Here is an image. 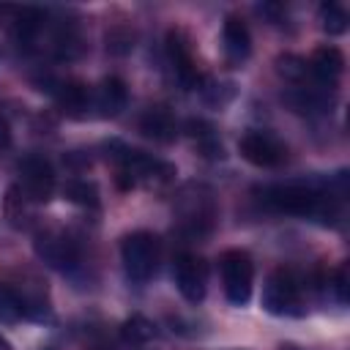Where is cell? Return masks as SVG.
<instances>
[{
	"label": "cell",
	"mask_w": 350,
	"mask_h": 350,
	"mask_svg": "<svg viewBox=\"0 0 350 350\" xmlns=\"http://www.w3.org/2000/svg\"><path fill=\"white\" fill-rule=\"evenodd\" d=\"M115 159V172H118V183L123 189H134V186H142V189H153V191H164L178 170L170 164V161H161V159H153L142 150H131V148H120V153H112Z\"/></svg>",
	"instance_id": "obj_1"
},
{
	"label": "cell",
	"mask_w": 350,
	"mask_h": 350,
	"mask_svg": "<svg viewBox=\"0 0 350 350\" xmlns=\"http://www.w3.org/2000/svg\"><path fill=\"white\" fill-rule=\"evenodd\" d=\"M260 202L276 213H290V216H314V219H325L331 213V200L328 194L312 189V186H301V183H276V186H265L257 191Z\"/></svg>",
	"instance_id": "obj_2"
},
{
	"label": "cell",
	"mask_w": 350,
	"mask_h": 350,
	"mask_svg": "<svg viewBox=\"0 0 350 350\" xmlns=\"http://www.w3.org/2000/svg\"><path fill=\"white\" fill-rule=\"evenodd\" d=\"M262 306L276 317L304 314V284L290 268H276L262 284Z\"/></svg>",
	"instance_id": "obj_3"
},
{
	"label": "cell",
	"mask_w": 350,
	"mask_h": 350,
	"mask_svg": "<svg viewBox=\"0 0 350 350\" xmlns=\"http://www.w3.org/2000/svg\"><path fill=\"white\" fill-rule=\"evenodd\" d=\"M120 260L131 282H148L159 268V238L145 230L129 232L120 241Z\"/></svg>",
	"instance_id": "obj_4"
},
{
	"label": "cell",
	"mask_w": 350,
	"mask_h": 350,
	"mask_svg": "<svg viewBox=\"0 0 350 350\" xmlns=\"http://www.w3.org/2000/svg\"><path fill=\"white\" fill-rule=\"evenodd\" d=\"M175 211H178V221L189 235H205L213 227L216 219V202L211 189L189 183L178 200H175Z\"/></svg>",
	"instance_id": "obj_5"
},
{
	"label": "cell",
	"mask_w": 350,
	"mask_h": 350,
	"mask_svg": "<svg viewBox=\"0 0 350 350\" xmlns=\"http://www.w3.org/2000/svg\"><path fill=\"white\" fill-rule=\"evenodd\" d=\"M221 268V284L224 295L232 306H243L252 298V284H254V262L246 252L241 249H227L219 260Z\"/></svg>",
	"instance_id": "obj_6"
},
{
	"label": "cell",
	"mask_w": 350,
	"mask_h": 350,
	"mask_svg": "<svg viewBox=\"0 0 350 350\" xmlns=\"http://www.w3.org/2000/svg\"><path fill=\"white\" fill-rule=\"evenodd\" d=\"M19 191L33 205H44V202L52 200V194H55V170L44 156L30 153L19 161Z\"/></svg>",
	"instance_id": "obj_7"
},
{
	"label": "cell",
	"mask_w": 350,
	"mask_h": 350,
	"mask_svg": "<svg viewBox=\"0 0 350 350\" xmlns=\"http://www.w3.org/2000/svg\"><path fill=\"white\" fill-rule=\"evenodd\" d=\"M241 156L254 167H282L287 161V145L271 131H246L238 142Z\"/></svg>",
	"instance_id": "obj_8"
},
{
	"label": "cell",
	"mask_w": 350,
	"mask_h": 350,
	"mask_svg": "<svg viewBox=\"0 0 350 350\" xmlns=\"http://www.w3.org/2000/svg\"><path fill=\"white\" fill-rule=\"evenodd\" d=\"M36 254L55 268H74L79 262V249L71 235H66L57 227H44L36 232Z\"/></svg>",
	"instance_id": "obj_9"
},
{
	"label": "cell",
	"mask_w": 350,
	"mask_h": 350,
	"mask_svg": "<svg viewBox=\"0 0 350 350\" xmlns=\"http://www.w3.org/2000/svg\"><path fill=\"white\" fill-rule=\"evenodd\" d=\"M167 55H170V63L178 74V79L186 85V88H197L202 74H200V66H197V57H194V44H191V36L183 30V27H172L167 33Z\"/></svg>",
	"instance_id": "obj_10"
},
{
	"label": "cell",
	"mask_w": 350,
	"mask_h": 350,
	"mask_svg": "<svg viewBox=\"0 0 350 350\" xmlns=\"http://www.w3.org/2000/svg\"><path fill=\"white\" fill-rule=\"evenodd\" d=\"M175 287L189 304H200L208 287V265L197 254H180L175 260Z\"/></svg>",
	"instance_id": "obj_11"
},
{
	"label": "cell",
	"mask_w": 350,
	"mask_h": 350,
	"mask_svg": "<svg viewBox=\"0 0 350 350\" xmlns=\"http://www.w3.org/2000/svg\"><path fill=\"white\" fill-rule=\"evenodd\" d=\"M0 14L8 16L5 27L19 46L22 44L27 46L30 41H36V36L44 25V14L38 8H27V5H0Z\"/></svg>",
	"instance_id": "obj_12"
},
{
	"label": "cell",
	"mask_w": 350,
	"mask_h": 350,
	"mask_svg": "<svg viewBox=\"0 0 350 350\" xmlns=\"http://www.w3.org/2000/svg\"><path fill=\"white\" fill-rule=\"evenodd\" d=\"M306 68H309V74H312L320 85L331 88V85L342 77V71H345V55H342L339 46H334V44H323V46H317V49L312 52Z\"/></svg>",
	"instance_id": "obj_13"
},
{
	"label": "cell",
	"mask_w": 350,
	"mask_h": 350,
	"mask_svg": "<svg viewBox=\"0 0 350 350\" xmlns=\"http://www.w3.org/2000/svg\"><path fill=\"white\" fill-rule=\"evenodd\" d=\"M129 101V90L126 82L120 77H107L96 85V90L90 93V104L98 109L101 118H115L120 115V109H126Z\"/></svg>",
	"instance_id": "obj_14"
},
{
	"label": "cell",
	"mask_w": 350,
	"mask_h": 350,
	"mask_svg": "<svg viewBox=\"0 0 350 350\" xmlns=\"http://www.w3.org/2000/svg\"><path fill=\"white\" fill-rule=\"evenodd\" d=\"M221 41H224V55L232 66H241L249 55H252V36H249V27L241 16L230 14L221 25Z\"/></svg>",
	"instance_id": "obj_15"
},
{
	"label": "cell",
	"mask_w": 350,
	"mask_h": 350,
	"mask_svg": "<svg viewBox=\"0 0 350 350\" xmlns=\"http://www.w3.org/2000/svg\"><path fill=\"white\" fill-rule=\"evenodd\" d=\"M139 134L153 139V142H172L175 134H178V123L172 118V112L167 107H150L139 115Z\"/></svg>",
	"instance_id": "obj_16"
},
{
	"label": "cell",
	"mask_w": 350,
	"mask_h": 350,
	"mask_svg": "<svg viewBox=\"0 0 350 350\" xmlns=\"http://www.w3.org/2000/svg\"><path fill=\"white\" fill-rule=\"evenodd\" d=\"M55 98H57L60 112L68 115V118H85L88 109L93 107V104H90V90H88V85L74 82V79L63 82V85L57 88Z\"/></svg>",
	"instance_id": "obj_17"
},
{
	"label": "cell",
	"mask_w": 350,
	"mask_h": 350,
	"mask_svg": "<svg viewBox=\"0 0 350 350\" xmlns=\"http://www.w3.org/2000/svg\"><path fill=\"white\" fill-rule=\"evenodd\" d=\"M63 197L79 208H98V186L85 178H71L63 186Z\"/></svg>",
	"instance_id": "obj_18"
},
{
	"label": "cell",
	"mask_w": 350,
	"mask_h": 350,
	"mask_svg": "<svg viewBox=\"0 0 350 350\" xmlns=\"http://www.w3.org/2000/svg\"><path fill=\"white\" fill-rule=\"evenodd\" d=\"M25 317V301L19 290L8 282H0V320L3 323H19Z\"/></svg>",
	"instance_id": "obj_19"
},
{
	"label": "cell",
	"mask_w": 350,
	"mask_h": 350,
	"mask_svg": "<svg viewBox=\"0 0 350 350\" xmlns=\"http://www.w3.org/2000/svg\"><path fill=\"white\" fill-rule=\"evenodd\" d=\"M120 336L129 342V345H148L150 339H156V325L142 317V314H131L123 328H120Z\"/></svg>",
	"instance_id": "obj_20"
},
{
	"label": "cell",
	"mask_w": 350,
	"mask_h": 350,
	"mask_svg": "<svg viewBox=\"0 0 350 350\" xmlns=\"http://www.w3.org/2000/svg\"><path fill=\"white\" fill-rule=\"evenodd\" d=\"M30 208L33 202L19 191V186H11L5 194V216L14 227H25L30 221Z\"/></svg>",
	"instance_id": "obj_21"
},
{
	"label": "cell",
	"mask_w": 350,
	"mask_h": 350,
	"mask_svg": "<svg viewBox=\"0 0 350 350\" xmlns=\"http://www.w3.org/2000/svg\"><path fill=\"white\" fill-rule=\"evenodd\" d=\"M317 19L328 36H342L347 30V11L339 3H323L317 11Z\"/></svg>",
	"instance_id": "obj_22"
},
{
	"label": "cell",
	"mask_w": 350,
	"mask_h": 350,
	"mask_svg": "<svg viewBox=\"0 0 350 350\" xmlns=\"http://www.w3.org/2000/svg\"><path fill=\"white\" fill-rule=\"evenodd\" d=\"M276 71H279L284 79H293V82H301V79L309 74L306 60H301V57H295V55L279 57V60H276Z\"/></svg>",
	"instance_id": "obj_23"
},
{
	"label": "cell",
	"mask_w": 350,
	"mask_h": 350,
	"mask_svg": "<svg viewBox=\"0 0 350 350\" xmlns=\"http://www.w3.org/2000/svg\"><path fill=\"white\" fill-rule=\"evenodd\" d=\"M334 290H336V298L339 304H347V265L342 262L334 273Z\"/></svg>",
	"instance_id": "obj_24"
},
{
	"label": "cell",
	"mask_w": 350,
	"mask_h": 350,
	"mask_svg": "<svg viewBox=\"0 0 350 350\" xmlns=\"http://www.w3.org/2000/svg\"><path fill=\"white\" fill-rule=\"evenodd\" d=\"M11 145V134H8V126L0 120V150H5Z\"/></svg>",
	"instance_id": "obj_25"
},
{
	"label": "cell",
	"mask_w": 350,
	"mask_h": 350,
	"mask_svg": "<svg viewBox=\"0 0 350 350\" xmlns=\"http://www.w3.org/2000/svg\"><path fill=\"white\" fill-rule=\"evenodd\" d=\"M3 347H5V345H3V336H0V350H3Z\"/></svg>",
	"instance_id": "obj_26"
}]
</instances>
